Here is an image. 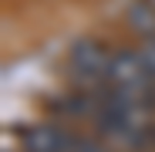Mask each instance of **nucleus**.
Returning a JSON list of instances; mask_svg holds the SVG:
<instances>
[{
    "label": "nucleus",
    "mask_w": 155,
    "mask_h": 152,
    "mask_svg": "<svg viewBox=\"0 0 155 152\" xmlns=\"http://www.w3.org/2000/svg\"><path fill=\"white\" fill-rule=\"evenodd\" d=\"M138 51H142V58H145V64H148V71H152V78H155V34H152Z\"/></svg>",
    "instance_id": "nucleus-5"
},
{
    "label": "nucleus",
    "mask_w": 155,
    "mask_h": 152,
    "mask_svg": "<svg viewBox=\"0 0 155 152\" xmlns=\"http://www.w3.org/2000/svg\"><path fill=\"white\" fill-rule=\"evenodd\" d=\"M68 152H115L108 142H94V139H74L68 145Z\"/></svg>",
    "instance_id": "nucleus-4"
},
{
    "label": "nucleus",
    "mask_w": 155,
    "mask_h": 152,
    "mask_svg": "<svg viewBox=\"0 0 155 152\" xmlns=\"http://www.w3.org/2000/svg\"><path fill=\"white\" fill-rule=\"evenodd\" d=\"M74 142V135H68L58 125H34L24 132L20 149L24 152H68V145Z\"/></svg>",
    "instance_id": "nucleus-3"
},
{
    "label": "nucleus",
    "mask_w": 155,
    "mask_h": 152,
    "mask_svg": "<svg viewBox=\"0 0 155 152\" xmlns=\"http://www.w3.org/2000/svg\"><path fill=\"white\" fill-rule=\"evenodd\" d=\"M108 61H111V54L105 51V44H98V41H84V44H78L71 51V68L78 74H91L94 81H105Z\"/></svg>",
    "instance_id": "nucleus-2"
},
{
    "label": "nucleus",
    "mask_w": 155,
    "mask_h": 152,
    "mask_svg": "<svg viewBox=\"0 0 155 152\" xmlns=\"http://www.w3.org/2000/svg\"><path fill=\"white\" fill-rule=\"evenodd\" d=\"M152 71L142 58V51H118L111 54L108 68H105V85L108 88H145L152 85Z\"/></svg>",
    "instance_id": "nucleus-1"
}]
</instances>
